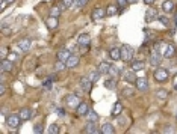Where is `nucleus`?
Segmentation results:
<instances>
[{"label":"nucleus","instance_id":"obj_14","mask_svg":"<svg viewBox=\"0 0 177 134\" xmlns=\"http://www.w3.org/2000/svg\"><path fill=\"white\" fill-rule=\"evenodd\" d=\"M89 42H91V36L88 33H82L79 36V39H77V45H80V47H88Z\"/></svg>","mask_w":177,"mask_h":134},{"label":"nucleus","instance_id":"obj_15","mask_svg":"<svg viewBox=\"0 0 177 134\" xmlns=\"http://www.w3.org/2000/svg\"><path fill=\"white\" fill-rule=\"evenodd\" d=\"M85 133H89V134H99L101 133L100 128L97 127V122H88V125L85 128Z\"/></svg>","mask_w":177,"mask_h":134},{"label":"nucleus","instance_id":"obj_2","mask_svg":"<svg viewBox=\"0 0 177 134\" xmlns=\"http://www.w3.org/2000/svg\"><path fill=\"white\" fill-rule=\"evenodd\" d=\"M162 57H164V54L160 53L159 45H156L154 50L152 51V54H150V65L152 67H159L160 62H162Z\"/></svg>","mask_w":177,"mask_h":134},{"label":"nucleus","instance_id":"obj_3","mask_svg":"<svg viewBox=\"0 0 177 134\" xmlns=\"http://www.w3.org/2000/svg\"><path fill=\"white\" fill-rule=\"evenodd\" d=\"M168 76H169V72L165 69V68H156V69H154V72H153L154 80H156V82H159V83L167 82V80H168Z\"/></svg>","mask_w":177,"mask_h":134},{"label":"nucleus","instance_id":"obj_10","mask_svg":"<svg viewBox=\"0 0 177 134\" xmlns=\"http://www.w3.org/2000/svg\"><path fill=\"white\" fill-rule=\"evenodd\" d=\"M0 67H2V71H3V72H11L12 68H14V63H12L11 59H2Z\"/></svg>","mask_w":177,"mask_h":134},{"label":"nucleus","instance_id":"obj_6","mask_svg":"<svg viewBox=\"0 0 177 134\" xmlns=\"http://www.w3.org/2000/svg\"><path fill=\"white\" fill-rule=\"evenodd\" d=\"M135 72L136 71H133L132 68H130V69H126V71H123V72H121V74H123V80L127 82V83H136V78H138V77L135 76Z\"/></svg>","mask_w":177,"mask_h":134},{"label":"nucleus","instance_id":"obj_19","mask_svg":"<svg viewBox=\"0 0 177 134\" xmlns=\"http://www.w3.org/2000/svg\"><path fill=\"white\" fill-rule=\"evenodd\" d=\"M18 115H20V117H21V121H23V122H26V121H29L30 117L34 116V112H32L30 109H21Z\"/></svg>","mask_w":177,"mask_h":134},{"label":"nucleus","instance_id":"obj_5","mask_svg":"<svg viewBox=\"0 0 177 134\" xmlns=\"http://www.w3.org/2000/svg\"><path fill=\"white\" fill-rule=\"evenodd\" d=\"M6 124H8L9 128H12V130H17L20 124H21V117L20 115H9L6 117Z\"/></svg>","mask_w":177,"mask_h":134},{"label":"nucleus","instance_id":"obj_8","mask_svg":"<svg viewBox=\"0 0 177 134\" xmlns=\"http://www.w3.org/2000/svg\"><path fill=\"white\" fill-rule=\"evenodd\" d=\"M106 17V9L103 8H97L93 11V15H91V18H93L94 21H99V20H103V18Z\"/></svg>","mask_w":177,"mask_h":134},{"label":"nucleus","instance_id":"obj_31","mask_svg":"<svg viewBox=\"0 0 177 134\" xmlns=\"http://www.w3.org/2000/svg\"><path fill=\"white\" fill-rule=\"evenodd\" d=\"M121 110H123L121 102H115V106H114V109H112V116H118V115L121 113Z\"/></svg>","mask_w":177,"mask_h":134},{"label":"nucleus","instance_id":"obj_7","mask_svg":"<svg viewBox=\"0 0 177 134\" xmlns=\"http://www.w3.org/2000/svg\"><path fill=\"white\" fill-rule=\"evenodd\" d=\"M135 84H136V89H138V91H141V92L148 91V80H147L145 77H138Z\"/></svg>","mask_w":177,"mask_h":134},{"label":"nucleus","instance_id":"obj_32","mask_svg":"<svg viewBox=\"0 0 177 134\" xmlns=\"http://www.w3.org/2000/svg\"><path fill=\"white\" fill-rule=\"evenodd\" d=\"M61 12H62V8H59V6H53V8H50V15L51 17L59 18Z\"/></svg>","mask_w":177,"mask_h":134},{"label":"nucleus","instance_id":"obj_37","mask_svg":"<svg viewBox=\"0 0 177 134\" xmlns=\"http://www.w3.org/2000/svg\"><path fill=\"white\" fill-rule=\"evenodd\" d=\"M86 3H88V0H76L74 6H76V8H83Z\"/></svg>","mask_w":177,"mask_h":134},{"label":"nucleus","instance_id":"obj_41","mask_svg":"<svg viewBox=\"0 0 177 134\" xmlns=\"http://www.w3.org/2000/svg\"><path fill=\"white\" fill-rule=\"evenodd\" d=\"M159 20H160V21H162V24L168 26V23H169V21H168V18H167V17H159Z\"/></svg>","mask_w":177,"mask_h":134},{"label":"nucleus","instance_id":"obj_16","mask_svg":"<svg viewBox=\"0 0 177 134\" xmlns=\"http://www.w3.org/2000/svg\"><path fill=\"white\" fill-rule=\"evenodd\" d=\"M79 62H80L79 56H76V54H71L65 63H67V68H70V69H71V68H76L77 65H79Z\"/></svg>","mask_w":177,"mask_h":134},{"label":"nucleus","instance_id":"obj_36","mask_svg":"<svg viewBox=\"0 0 177 134\" xmlns=\"http://www.w3.org/2000/svg\"><path fill=\"white\" fill-rule=\"evenodd\" d=\"M123 95H124V97L133 95V89H132V87H124V89H123Z\"/></svg>","mask_w":177,"mask_h":134},{"label":"nucleus","instance_id":"obj_20","mask_svg":"<svg viewBox=\"0 0 177 134\" xmlns=\"http://www.w3.org/2000/svg\"><path fill=\"white\" fill-rule=\"evenodd\" d=\"M162 9H164V12L171 14V12L174 11V2H171V0H165V2L162 3Z\"/></svg>","mask_w":177,"mask_h":134},{"label":"nucleus","instance_id":"obj_44","mask_svg":"<svg viewBox=\"0 0 177 134\" xmlns=\"http://www.w3.org/2000/svg\"><path fill=\"white\" fill-rule=\"evenodd\" d=\"M56 112H58V115H59V116H64V113H65V112H64V109H58Z\"/></svg>","mask_w":177,"mask_h":134},{"label":"nucleus","instance_id":"obj_24","mask_svg":"<svg viewBox=\"0 0 177 134\" xmlns=\"http://www.w3.org/2000/svg\"><path fill=\"white\" fill-rule=\"evenodd\" d=\"M144 67H145V63H144L142 60H135V62H132V69H133V71H142Z\"/></svg>","mask_w":177,"mask_h":134},{"label":"nucleus","instance_id":"obj_9","mask_svg":"<svg viewBox=\"0 0 177 134\" xmlns=\"http://www.w3.org/2000/svg\"><path fill=\"white\" fill-rule=\"evenodd\" d=\"M156 18H159V17H158V11L154 8H148L145 11V21H147V23H152Z\"/></svg>","mask_w":177,"mask_h":134},{"label":"nucleus","instance_id":"obj_38","mask_svg":"<svg viewBox=\"0 0 177 134\" xmlns=\"http://www.w3.org/2000/svg\"><path fill=\"white\" fill-rule=\"evenodd\" d=\"M117 5H118V8H126L127 5H129V2L127 0H117Z\"/></svg>","mask_w":177,"mask_h":134},{"label":"nucleus","instance_id":"obj_42","mask_svg":"<svg viewBox=\"0 0 177 134\" xmlns=\"http://www.w3.org/2000/svg\"><path fill=\"white\" fill-rule=\"evenodd\" d=\"M8 59H11V60H15V59H17V54H15V53H9Z\"/></svg>","mask_w":177,"mask_h":134},{"label":"nucleus","instance_id":"obj_49","mask_svg":"<svg viewBox=\"0 0 177 134\" xmlns=\"http://www.w3.org/2000/svg\"><path fill=\"white\" fill-rule=\"evenodd\" d=\"M127 2H129V3H138L139 0H127Z\"/></svg>","mask_w":177,"mask_h":134},{"label":"nucleus","instance_id":"obj_23","mask_svg":"<svg viewBox=\"0 0 177 134\" xmlns=\"http://www.w3.org/2000/svg\"><path fill=\"white\" fill-rule=\"evenodd\" d=\"M100 131L103 134H114L115 133V128L112 127V124H105V125H101Z\"/></svg>","mask_w":177,"mask_h":134},{"label":"nucleus","instance_id":"obj_26","mask_svg":"<svg viewBox=\"0 0 177 134\" xmlns=\"http://www.w3.org/2000/svg\"><path fill=\"white\" fill-rule=\"evenodd\" d=\"M100 71H99V69H97V71H95V69H94V71H89V74H88V78H89V80H91V82H97V80H99V77H100Z\"/></svg>","mask_w":177,"mask_h":134},{"label":"nucleus","instance_id":"obj_46","mask_svg":"<svg viewBox=\"0 0 177 134\" xmlns=\"http://www.w3.org/2000/svg\"><path fill=\"white\" fill-rule=\"evenodd\" d=\"M2 57L6 59V48H2Z\"/></svg>","mask_w":177,"mask_h":134},{"label":"nucleus","instance_id":"obj_11","mask_svg":"<svg viewBox=\"0 0 177 134\" xmlns=\"http://www.w3.org/2000/svg\"><path fill=\"white\" fill-rule=\"evenodd\" d=\"M79 84H80V87L83 89L85 92H89V91H91V86H93V82H91V80L88 78V76H86V77H82V78H80Z\"/></svg>","mask_w":177,"mask_h":134},{"label":"nucleus","instance_id":"obj_45","mask_svg":"<svg viewBox=\"0 0 177 134\" xmlns=\"http://www.w3.org/2000/svg\"><path fill=\"white\" fill-rule=\"evenodd\" d=\"M0 93H2V95L5 93V84H3V83L0 84Z\"/></svg>","mask_w":177,"mask_h":134},{"label":"nucleus","instance_id":"obj_17","mask_svg":"<svg viewBox=\"0 0 177 134\" xmlns=\"http://www.w3.org/2000/svg\"><path fill=\"white\" fill-rule=\"evenodd\" d=\"M88 112H89V107H88V104H86V102H80V104H79V107L76 109L77 116H86V115H88Z\"/></svg>","mask_w":177,"mask_h":134},{"label":"nucleus","instance_id":"obj_25","mask_svg":"<svg viewBox=\"0 0 177 134\" xmlns=\"http://www.w3.org/2000/svg\"><path fill=\"white\" fill-rule=\"evenodd\" d=\"M110 69V63H108V62H101L100 65H99V71H100L101 74H108Z\"/></svg>","mask_w":177,"mask_h":134},{"label":"nucleus","instance_id":"obj_21","mask_svg":"<svg viewBox=\"0 0 177 134\" xmlns=\"http://www.w3.org/2000/svg\"><path fill=\"white\" fill-rule=\"evenodd\" d=\"M46 24H47L49 29H56V27H58V18L50 15L49 18H46Z\"/></svg>","mask_w":177,"mask_h":134},{"label":"nucleus","instance_id":"obj_4","mask_svg":"<svg viewBox=\"0 0 177 134\" xmlns=\"http://www.w3.org/2000/svg\"><path fill=\"white\" fill-rule=\"evenodd\" d=\"M80 102L82 101L79 98V95H76V93H70V95L65 97V104H67V107H70V109H77Z\"/></svg>","mask_w":177,"mask_h":134},{"label":"nucleus","instance_id":"obj_33","mask_svg":"<svg viewBox=\"0 0 177 134\" xmlns=\"http://www.w3.org/2000/svg\"><path fill=\"white\" fill-rule=\"evenodd\" d=\"M74 3H76V0H62V3H61V8H62V9L71 8V6H74Z\"/></svg>","mask_w":177,"mask_h":134},{"label":"nucleus","instance_id":"obj_35","mask_svg":"<svg viewBox=\"0 0 177 134\" xmlns=\"http://www.w3.org/2000/svg\"><path fill=\"white\" fill-rule=\"evenodd\" d=\"M49 133L50 134H58L59 133V127L56 125V124H51V125L49 127Z\"/></svg>","mask_w":177,"mask_h":134},{"label":"nucleus","instance_id":"obj_22","mask_svg":"<svg viewBox=\"0 0 177 134\" xmlns=\"http://www.w3.org/2000/svg\"><path fill=\"white\" fill-rule=\"evenodd\" d=\"M109 56L112 60H118V59H121V51H120L118 47H114V48H110Z\"/></svg>","mask_w":177,"mask_h":134},{"label":"nucleus","instance_id":"obj_29","mask_svg":"<svg viewBox=\"0 0 177 134\" xmlns=\"http://www.w3.org/2000/svg\"><path fill=\"white\" fill-rule=\"evenodd\" d=\"M86 117H88L89 122H97V121H99V115L95 113V110H89L88 115H86Z\"/></svg>","mask_w":177,"mask_h":134},{"label":"nucleus","instance_id":"obj_18","mask_svg":"<svg viewBox=\"0 0 177 134\" xmlns=\"http://www.w3.org/2000/svg\"><path fill=\"white\" fill-rule=\"evenodd\" d=\"M73 53L70 50H67V48H61V50L58 51V60H62V62H67L68 57L71 56Z\"/></svg>","mask_w":177,"mask_h":134},{"label":"nucleus","instance_id":"obj_48","mask_svg":"<svg viewBox=\"0 0 177 134\" xmlns=\"http://www.w3.org/2000/svg\"><path fill=\"white\" fill-rule=\"evenodd\" d=\"M164 133H173V128H165Z\"/></svg>","mask_w":177,"mask_h":134},{"label":"nucleus","instance_id":"obj_40","mask_svg":"<svg viewBox=\"0 0 177 134\" xmlns=\"http://www.w3.org/2000/svg\"><path fill=\"white\" fill-rule=\"evenodd\" d=\"M34 131H35V133H36V134H41L42 131H44V128H42V125H41V124H38V125H35Z\"/></svg>","mask_w":177,"mask_h":134},{"label":"nucleus","instance_id":"obj_39","mask_svg":"<svg viewBox=\"0 0 177 134\" xmlns=\"http://www.w3.org/2000/svg\"><path fill=\"white\" fill-rule=\"evenodd\" d=\"M105 86H106V87H109V89H114V87H115V82H114V80H106Z\"/></svg>","mask_w":177,"mask_h":134},{"label":"nucleus","instance_id":"obj_30","mask_svg":"<svg viewBox=\"0 0 177 134\" xmlns=\"http://www.w3.org/2000/svg\"><path fill=\"white\" fill-rule=\"evenodd\" d=\"M117 12H118V6H115V5H109V6L106 8V15H108V17L115 15Z\"/></svg>","mask_w":177,"mask_h":134},{"label":"nucleus","instance_id":"obj_28","mask_svg":"<svg viewBox=\"0 0 177 134\" xmlns=\"http://www.w3.org/2000/svg\"><path fill=\"white\" fill-rule=\"evenodd\" d=\"M156 98H159V100H167V98H168V91H165V89H158V91H156Z\"/></svg>","mask_w":177,"mask_h":134},{"label":"nucleus","instance_id":"obj_12","mask_svg":"<svg viewBox=\"0 0 177 134\" xmlns=\"http://www.w3.org/2000/svg\"><path fill=\"white\" fill-rule=\"evenodd\" d=\"M30 47H32V41L29 38H23V39H20V42H18V48L23 51H29Z\"/></svg>","mask_w":177,"mask_h":134},{"label":"nucleus","instance_id":"obj_1","mask_svg":"<svg viewBox=\"0 0 177 134\" xmlns=\"http://www.w3.org/2000/svg\"><path fill=\"white\" fill-rule=\"evenodd\" d=\"M120 51H121V60L123 62H130L132 57H133V48L130 47V45H127V44H123L121 47H120Z\"/></svg>","mask_w":177,"mask_h":134},{"label":"nucleus","instance_id":"obj_43","mask_svg":"<svg viewBox=\"0 0 177 134\" xmlns=\"http://www.w3.org/2000/svg\"><path fill=\"white\" fill-rule=\"evenodd\" d=\"M3 35H9V27L3 24Z\"/></svg>","mask_w":177,"mask_h":134},{"label":"nucleus","instance_id":"obj_27","mask_svg":"<svg viewBox=\"0 0 177 134\" xmlns=\"http://www.w3.org/2000/svg\"><path fill=\"white\" fill-rule=\"evenodd\" d=\"M120 72H121V68L115 67V65H110V69H109V72H108V76L117 77V76H120Z\"/></svg>","mask_w":177,"mask_h":134},{"label":"nucleus","instance_id":"obj_34","mask_svg":"<svg viewBox=\"0 0 177 134\" xmlns=\"http://www.w3.org/2000/svg\"><path fill=\"white\" fill-rule=\"evenodd\" d=\"M64 68H67V63H65V62H62V60H58V62H56V65H55V69H56V71H62Z\"/></svg>","mask_w":177,"mask_h":134},{"label":"nucleus","instance_id":"obj_47","mask_svg":"<svg viewBox=\"0 0 177 134\" xmlns=\"http://www.w3.org/2000/svg\"><path fill=\"white\" fill-rule=\"evenodd\" d=\"M144 3H145V5H153L154 0H144Z\"/></svg>","mask_w":177,"mask_h":134},{"label":"nucleus","instance_id":"obj_50","mask_svg":"<svg viewBox=\"0 0 177 134\" xmlns=\"http://www.w3.org/2000/svg\"><path fill=\"white\" fill-rule=\"evenodd\" d=\"M174 87L177 89V76H176V80H174Z\"/></svg>","mask_w":177,"mask_h":134},{"label":"nucleus","instance_id":"obj_13","mask_svg":"<svg viewBox=\"0 0 177 134\" xmlns=\"http://www.w3.org/2000/svg\"><path fill=\"white\" fill-rule=\"evenodd\" d=\"M162 54H164V57H167V59L174 57V54H176V48H174V45H171V44L165 45V48H164V51H162Z\"/></svg>","mask_w":177,"mask_h":134}]
</instances>
